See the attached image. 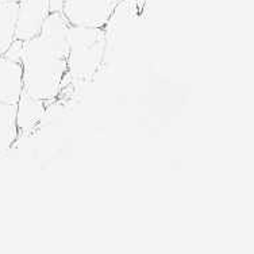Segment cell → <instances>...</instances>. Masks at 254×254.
Here are the masks:
<instances>
[{"label":"cell","instance_id":"1","mask_svg":"<svg viewBox=\"0 0 254 254\" xmlns=\"http://www.w3.org/2000/svg\"><path fill=\"white\" fill-rule=\"evenodd\" d=\"M68 37L39 33L23 42V92L42 102L59 98L68 83Z\"/></svg>","mask_w":254,"mask_h":254},{"label":"cell","instance_id":"2","mask_svg":"<svg viewBox=\"0 0 254 254\" xmlns=\"http://www.w3.org/2000/svg\"><path fill=\"white\" fill-rule=\"evenodd\" d=\"M66 63L69 78L92 83L106 64L104 29L69 25Z\"/></svg>","mask_w":254,"mask_h":254},{"label":"cell","instance_id":"3","mask_svg":"<svg viewBox=\"0 0 254 254\" xmlns=\"http://www.w3.org/2000/svg\"><path fill=\"white\" fill-rule=\"evenodd\" d=\"M121 0H64L61 14L72 26L104 27Z\"/></svg>","mask_w":254,"mask_h":254},{"label":"cell","instance_id":"4","mask_svg":"<svg viewBox=\"0 0 254 254\" xmlns=\"http://www.w3.org/2000/svg\"><path fill=\"white\" fill-rule=\"evenodd\" d=\"M50 14L49 0H19L15 25V39L29 41L39 34L46 16Z\"/></svg>","mask_w":254,"mask_h":254},{"label":"cell","instance_id":"5","mask_svg":"<svg viewBox=\"0 0 254 254\" xmlns=\"http://www.w3.org/2000/svg\"><path fill=\"white\" fill-rule=\"evenodd\" d=\"M48 103L22 93L16 103V126L19 137H34L41 131Z\"/></svg>","mask_w":254,"mask_h":254},{"label":"cell","instance_id":"6","mask_svg":"<svg viewBox=\"0 0 254 254\" xmlns=\"http://www.w3.org/2000/svg\"><path fill=\"white\" fill-rule=\"evenodd\" d=\"M23 93V65L0 56V102L16 104Z\"/></svg>","mask_w":254,"mask_h":254},{"label":"cell","instance_id":"7","mask_svg":"<svg viewBox=\"0 0 254 254\" xmlns=\"http://www.w3.org/2000/svg\"><path fill=\"white\" fill-rule=\"evenodd\" d=\"M18 137L16 104L0 102V153L10 152Z\"/></svg>","mask_w":254,"mask_h":254},{"label":"cell","instance_id":"8","mask_svg":"<svg viewBox=\"0 0 254 254\" xmlns=\"http://www.w3.org/2000/svg\"><path fill=\"white\" fill-rule=\"evenodd\" d=\"M18 3L0 0V56L10 49L15 41Z\"/></svg>","mask_w":254,"mask_h":254},{"label":"cell","instance_id":"9","mask_svg":"<svg viewBox=\"0 0 254 254\" xmlns=\"http://www.w3.org/2000/svg\"><path fill=\"white\" fill-rule=\"evenodd\" d=\"M3 1H14V3H18L19 0H3Z\"/></svg>","mask_w":254,"mask_h":254}]
</instances>
